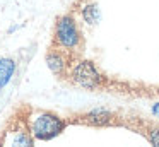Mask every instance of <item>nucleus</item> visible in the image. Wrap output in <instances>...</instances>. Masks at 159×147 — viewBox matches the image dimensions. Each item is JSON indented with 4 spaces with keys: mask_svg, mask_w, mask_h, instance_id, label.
<instances>
[{
    "mask_svg": "<svg viewBox=\"0 0 159 147\" xmlns=\"http://www.w3.org/2000/svg\"><path fill=\"white\" fill-rule=\"evenodd\" d=\"M57 48L63 51H74L80 46L82 38H80L79 27H77L75 21L72 16H62L57 19L55 24V34H53Z\"/></svg>",
    "mask_w": 159,
    "mask_h": 147,
    "instance_id": "obj_1",
    "label": "nucleus"
},
{
    "mask_svg": "<svg viewBox=\"0 0 159 147\" xmlns=\"http://www.w3.org/2000/svg\"><path fill=\"white\" fill-rule=\"evenodd\" d=\"M70 79L84 89H98L103 84V75L89 60H79L70 67Z\"/></svg>",
    "mask_w": 159,
    "mask_h": 147,
    "instance_id": "obj_2",
    "label": "nucleus"
},
{
    "mask_svg": "<svg viewBox=\"0 0 159 147\" xmlns=\"http://www.w3.org/2000/svg\"><path fill=\"white\" fill-rule=\"evenodd\" d=\"M63 128H65V122L60 116L53 115L50 111L39 113L31 122V133L36 139H41V140L53 139L58 133H62Z\"/></svg>",
    "mask_w": 159,
    "mask_h": 147,
    "instance_id": "obj_3",
    "label": "nucleus"
},
{
    "mask_svg": "<svg viewBox=\"0 0 159 147\" xmlns=\"http://www.w3.org/2000/svg\"><path fill=\"white\" fill-rule=\"evenodd\" d=\"M0 147H33L31 133L24 128H14L4 135Z\"/></svg>",
    "mask_w": 159,
    "mask_h": 147,
    "instance_id": "obj_4",
    "label": "nucleus"
},
{
    "mask_svg": "<svg viewBox=\"0 0 159 147\" xmlns=\"http://www.w3.org/2000/svg\"><path fill=\"white\" fill-rule=\"evenodd\" d=\"M46 63H48V68L55 75H62L69 68V58H67V53H63V50L58 48V50L48 51V55H46Z\"/></svg>",
    "mask_w": 159,
    "mask_h": 147,
    "instance_id": "obj_5",
    "label": "nucleus"
},
{
    "mask_svg": "<svg viewBox=\"0 0 159 147\" xmlns=\"http://www.w3.org/2000/svg\"><path fill=\"white\" fill-rule=\"evenodd\" d=\"M113 120V113L108 111V109H103V108H98V109H93V111L86 113L84 115V122L89 123V125H106Z\"/></svg>",
    "mask_w": 159,
    "mask_h": 147,
    "instance_id": "obj_6",
    "label": "nucleus"
},
{
    "mask_svg": "<svg viewBox=\"0 0 159 147\" xmlns=\"http://www.w3.org/2000/svg\"><path fill=\"white\" fill-rule=\"evenodd\" d=\"M14 72H16V63H14L12 58H9V57L0 58V85H2V87L11 82Z\"/></svg>",
    "mask_w": 159,
    "mask_h": 147,
    "instance_id": "obj_7",
    "label": "nucleus"
},
{
    "mask_svg": "<svg viewBox=\"0 0 159 147\" xmlns=\"http://www.w3.org/2000/svg\"><path fill=\"white\" fill-rule=\"evenodd\" d=\"M82 17L87 24H96L99 19V9H98L96 3H89L82 9Z\"/></svg>",
    "mask_w": 159,
    "mask_h": 147,
    "instance_id": "obj_8",
    "label": "nucleus"
},
{
    "mask_svg": "<svg viewBox=\"0 0 159 147\" xmlns=\"http://www.w3.org/2000/svg\"><path fill=\"white\" fill-rule=\"evenodd\" d=\"M149 140H151L152 147H159V126H152L147 133Z\"/></svg>",
    "mask_w": 159,
    "mask_h": 147,
    "instance_id": "obj_9",
    "label": "nucleus"
},
{
    "mask_svg": "<svg viewBox=\"0 0 159 147\" xmlns=\"http://www.w3.org/2000/svg\"><path fill=\"white\" fill-rule=\"evenodd\" d=\"M152 115L157 116V118H159V103H156V104L152 106Z\"/></svg>",
    "mask_w": 159,
    "mask_h": 147,
    "instance_id": "obj_10",
    "label": "nucleus"
},
{
    "mask_svg": "<svg viewBox=\"0 0 159 147\" xmlns=\"http://www.w3.org/2000/svg\"><path fill=\"white\" fill-rule=\"evenodd\" d=\"M0 89H2V85H0Z\"/></svg>",
    "mask_w": 159,
    "mask_h": 147,
    "instance_id": "obj_11",
    "label": "nucleus"
}]
</instances>
